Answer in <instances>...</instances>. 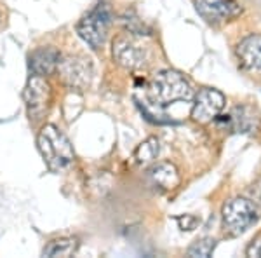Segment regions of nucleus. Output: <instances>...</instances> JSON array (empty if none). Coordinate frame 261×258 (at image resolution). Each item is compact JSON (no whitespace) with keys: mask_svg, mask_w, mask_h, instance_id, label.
<instances>
[{"mask_svg":"<svg viewBox=\"0 0 261 258\" xmlns=\"http://www.w3.org/2000/svg\"><path fill=\"white\" fill-rule=\"evenodd\" d=\"M146 95L153 105L169 107L176 101H190L193 89L183 74L176 70H162L151 77Z\"/></svg>","mask_w":261,"mask_h":258,"instance_id":"obj_1","label":"nucleus"},{"mask_svg":"<svg viewBox=\"0 0 261 258\" xmlns=\"http://www.w3.org/2000/svg\"><path fill=\"white\" fill-rule=\"evenodd\" d=\"M37 147L50 171H61L73 162V147L70 139L54 124H45L39 131Z\"/></svg>","mask_w":261,"mask_h":258,"instance_id":"obj_2","label":"nucleus"},{"mask_svg":"<svg viewBox=\"0 0 261 258\" xmlns=\"http://www.w3.org/2000/svg\"><path fill=\"white\" fill-rule=\"evenodd\" d=\"M112 56L125 70H141L148 65L150 51L136 33H122L112 42Z\"/></svg>","mask_w":261,"mask_h":258,"instance_id":"obj_3","label":"nucleus"},{"mask_svg":"<svg viewBox=\"0 0 261 258\" xmlns=\"http://www.w3.org/2000/svg\"><path fill=\"white\" fill-rule=\"evenodd\" d=\"M110 23V9L105 4H98L94 9H91L86 16L81 18V21L77 23V33L91 49H101L107 42Z\"/></svg>","mask_w":261,"mask_h":258,"instance_id":"obj_4","label":"nucleus"},{"mask_svg":"<svg viewBox=\"0 0 261 258\" xmlns=\"http://www.w3.org/2000/svg\"><path fill=\"white\" fill-rule=\"evenodd\" d=\"M258 220V211L249 199L233 197L225 202L221 209V222L225 232L230 236H241Z\"/></svg>","mask_w":261,"mask_h":258,"instance_id":"obj_5","label":"nucleus"},{"mask_svg":"<svg viewBox=\"0 0 261 258\" xmlns=\"http://www.w3.org/2000/svg\"><path fill=\"white\" fill-rule=\"evenodd\" d=\"M23 100L27 105V112L30 121L40 122L45 117L47 110L50 107V100H53V89H50V84L45 80V77L40 75H32L28 79L27 86L23 91Z\"/></svg>","mask_w":261,"mask_h":258,"instance_id":"obj_6","label":"nucleus"},{"mask_svg":"<svg viewBox=\"0 0 261 258\" xmlns=\"http://www.w3.org/2000/svg\"><path fill=\"white\" fill-rule=\"evenodd\" d=\"M56 72L70 89H86L92 80L91 61L81 54H70V56L61 58Z\"/></svg>","mask_w":261,"mask_h":258,"instance_id":"obj_7","label":"nucleus"},{"mask_svg":"<svg viewBox=\"0 0 261 258\" xmlns=\"http://www.w3.org/2000/svg\"><path fill=\"white\" fill-rule=\"evenodd\" d=\"M226 98L223 92L213 87H204L195 95L193 98V108H192V119L200 124H207L216 119L225 108Z\"/></svg>","mask_w":261,"mask_h":258,"instance_id":"obj_8","label":"nucleus"},{"mask_svg":"<svg viewBox=\"0 0 261 258\" xmlns=\"http://www.w3.org/2000/svg\"><path fill=\"white\" fill-rule=\"evenodd\" d=\"M195 9L207 23L213 25L230 21L242 12L237 0H195Z\"/></svg>","mask_w":261,"mask_h":258,"instance_id":"obj_9","label":"nucleus"},{"mask_svg":"<svg viewBox=\"0 0 261 258\" xmlns=\"http://www.w3.org/2000/svg\"><path fill=\"white\" fill-rule=\"evenodd\" d=\"M60 60H61L60 51L53 48V45H47V48H39L33 51L30 58H28V65H30L33 75L47 77V75H53L56 72Z\"/></svg>","mask_w":261,"mask_h":258,"instance_id":"obj_10","label":"nucleus"},{"mask_svg":"<svg viewBox=\"0 0 261 258\" xmlns=\"http://www.w3.org/2000/svg\"><path fill=\"white\" fill-rule=\"evenodd\" d=\"M148 178L151 187H155L159 192H171L181 183V176L178 168L171 162H159L150 168Z\"/></svg>","mask_w":261,"mask_h":258,"instance_id":"obj_11","label":"nucleus"},{"mask_svg":"<svg viewBox=\"0 0 261 258\" xmlns=\"http://www.w3.org/2000/svg\"><path fill=\"white\" fill-rule=\"evenodd\" d=\"M237 56L244 68H261V35H249L237 45Z\"/></svg>","mask_w":261,"mask_h":258,"instance_id":"obj_12","label":"nucleus"},{"mask_svg":"<svg viewBox=\"0 0 261 258\" xmlns=\"http://www.w3.org/2000/svg\"><path fill=\"white\" fill-rule=\"evenodd\" d=\"M79 238H60V239H53L47 243V246L44 248L42 255L49 256V258H68L73 256L79 249Z\"/></svg>","mask_w":261,"mask_h":258,"instance_id":"obj_13","label":"nucleus"},{"mask_svg":"<svg viewBox=\"0 0 261 258\" xmlns=\"http://www.w3.org/2000/svg\"><path fill=\"white\" fill-rule=\"evenodd\" d=\"M159 152H161V143H159V139L155 136H150L136 147L133 159L140 166H148V164H151L159 157Z\"/></svg>","mask_w":261,"mask_h":258,"instance_id":"obj_14","label":"nucleus"},{"mask_svg":"<svg viewBox=\"0 0 261 258\" xmlns=\"http://www.w3.org/2000/svg\"><path fill=\"white\" fill-rule=\"evenodd\" d=\"M228 121L231 122L233 129L237 133H249L258 126V117L254 115L251 108L247 107H241V108H235L233 112L228 115Z\"/></svg>","mask_w":261,"mask_h":258,"instance_id":"obj_15","label":"nucleus"},{"mask_svg":"<svg viewBox=\"0 0 261 258\" xmlns=\"http://www.w3.org/2000/svg\"><path fill=\"white\" fill-rule=\"evenodd\" d=\"M214 248H216V239L202 238V239H197L195 243L188 248L187 255L192 258H209L214 253Z\"/></svg>","mask_w":261,"mask_h":258,"instance_id":"obj_16","label":"nucleus"},{"mask_svg":"<svg viewBox=\"0 0 261 258\" xmlns=\"http://www.w3.org/2000/svg\"><path fill=\"white\" fill-rule=\"evenodd\" d=\"M178 223H179L181 230H193V228L200 223V220L197 217H193V215H185V217L178 218Z\"/></svg>","mask_w":261,"mask_h":258,"instance_id":"obj_17","label":"nucleus"},{"mask_svg":"<svg viewBox=\"0 0 261 258\" xmlns=\"http://www.w3.org/2000/svg\"><path fill=\"white\" fill-rule=\"evenodd\" d=\"M246 255L251 258H261V236L251 241V244L246 249Z\"/></svg>","mask_w":261,"mask_h":258,"instance_id":"obj_18","label":"nucleus"},{"mask_svg":"<svg viewBox=\"0 0 261 258\" xmlns=\"http://www.w3.org/2000/svg\"><path fill=\"white\" fill-rule=\"evenodd\" d=\"M251 192H252V196H254V197L261 202V181H259V183H256V185H254V189H252Z\"/></svg>","mask_w":261,"mask_h":258,"instance_id":"obj_19","label":"nucleus"},{"mask_svg":"<svg viewBox=\"0 0 261 258\" xmlns=\"http://www.w3.org/2000/svg\"><path fill=\"white\" fill-rule=\"evenodd\" d=\"M2 19H4L2 18V12H0V27H2Z\"/></svg>","mask_w":261,"mask_h":258,"instance_id":"obj_20","label":"nucleus"}]
</instances>
